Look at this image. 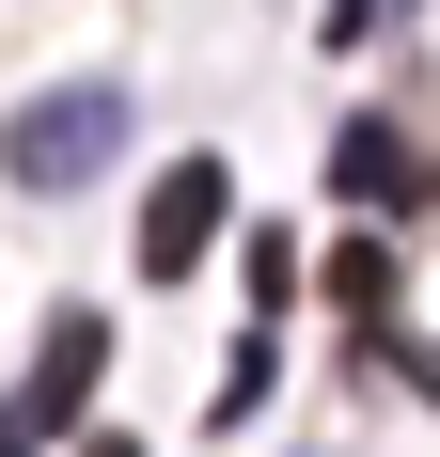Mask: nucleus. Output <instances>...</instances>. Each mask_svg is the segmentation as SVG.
<instances>
[{"mask_svg":"<svg viewBox=\"0 0 440 457\" xmlns=\"http://www.w3.org/2000/svg\"><path fill=\"white\" fill-rule=\"evenodd\" d=\"M94 457H142V442H94Z\"/></svg>","mask_w":440,"mask_h":457,"instance_id":"8","label":"nucleus"},{"mask_svg":"<svg viewBox=\"0 0 440 457\" xmlns=\"http://www.w3.org/2000/svg\"><path fill=\"white\" fill-rule=\"evenodd\" d=\"M110 142H126V79H63V95H32V111L0 127V174L16 189H94Z\"/></svg>","mask_w":440,"mask_h":457,"instance_id":"1","label":"nucleus"},{"mask_svg":"<svg viewBox=\"0 0 440 457\" xmlns=\"http://www.w3.org/2000/svg\"><path fill=\"white\" fill-rule=\"evenodd\" d=\"M94 347H110L94 316H47V363H32V395H16V411H32V426H79V411H94Z\"/></svg>","mask_w":440,"mask_h":457,"instance_id":"3","label":"nucleus"},{"mask_svg":"<svg viewBox=\"0 0 440 457\" xmlns=\"http://www.w3.org/2000/svg\"><path fill=\"white\" fill-rule=\"evenodd\" d=\"M330 189H346V205L409 189V142H394V127H346V142H330Z\"/></svg>","mask_w":440,"mask_h":457,"instance_id":"4","label":"nucleus"},{"mask_svg":"<svg viewBox=\"0 0 440 457\" xmlns=\"http://www.w3.org/2000/svg\"><path fill=\"white\" fill-rule=\"evenodd\" d=\"M267 378H283V347H267V331H252V347L220 363V426H236V411H267Z\"/></svg>","mask_w":440,"mask_h":457,"instance_id":"6","label":"nucleus"},{"mask_svg":"<svg viewBox=\"0 0 440 457\" xmlns=\"http://www.w3.org/2000/svg\"><path fill=\"white\" fill-rule=\"evenodd\" d=\"M220 221H236V174H220V158H174V174L142 189V284H189Z\"/></svg>","mask_w":440,"mask_h":457,"instance_id":"2","label":"nucleus"},{"mask_svg":"<svg viewBox=\"0 0 440 457\" xmlns=\"http://www.w3.org/2000/svg\"><path fill=\"white\" fill-rule=\"evenodd\" d=\"M330 300H346L362 331L394 316V237H346V253H330Z\"/></svg>","mask_w":440,"mask_h":457,"instance_id":"5","label":"nucleus"},{"mask_svg":"<svg viewBox=\"0 0 440 457\" xmlns=\"http://www.w3.org/2000/svg\"><path fill=\"white\" fill-rule=\"evenodd\" d=\"M0 457H32V411H0Z\"/></svg>","mask_w":440,"mask_h":457,"instance_id":"7","label":"nucleus"}]
</instances>
